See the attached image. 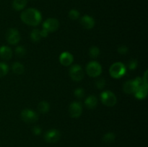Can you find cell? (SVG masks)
<instances>
[{"label":"cell","mask_w":148,"mask_h":147,"mask_svg":"<svg viewBox=\"0 0 148 147\" xmlns=\"http://www.w3.org/2000/svg\"><path fill=\"white\" fill-rule=\"evenodd\" d=\"M49 109H50V106L46 101H41L38 105V110L40 113H46V112H49Z\"/></svg>","instance_id":"19"},{"label":"cell","mask_w":148,"mask_h":147,"mask_svg":"<svg viewBox=\"0 0 148 147\" xmlns=\"http://www.w3.org/2000/svg\"><path fill=\"white\" fill-rule=\"evenodd\" d=\"M127 72V68L121 62H116L113 63L109 69V73L111 77L114 79H119L125 75Z\"/></svg>","instance_id":"2"},{"label":"cell","mask_w":148,"mask_h":147,"mask_svg":"<svg viewBox=\"0 0 148 147\" xmlns=\"http://www.w3.org/2000/svg\"><path fill=\"white\" fill-rule=\"evenodd\" d=\"M147 72H148L147 71H146L145 73V74H144V76L142 78V79H143V84L145 85H147V86H148L147 85Z\"/></svg>","instance_id":"32"},{"label":"cell","mask_w":148,"mask_h":147,"mask_svg":"<svg viewBox=\"0 0 148 147\" xmlns=\"http://www.w3.org/2000/svg\"><path fill=\"white\" fill-rule=\"evenodd\" d=\"M74 61L73 56L69 52H64L59 56V62L64 66H70Z\"/></svg>","instance_id":"12"},{"label":"cell","mask_w":148,"mask_h":147,"mask_svg":"<svg viewBox=\"0 0 148 147\" xmlns=\"http://www.w3.org/2000/svg\"><path fill=\"white\" fill-rule=\"evenodd\" d=\"M86 72L88 76L91 77H97L101 75L102 72V67L98 62L91 61L87 65Z\"/></svg>","instance_id":"5"},{"label":"cell","mask_w":148,"mask_h":147,"mask_svg":"<svg viewBox=\"0 0 148 147\" xmlns=\"http://www.w3.org/2000/svg\"><path fill=\"white\" fill-rule=\"evenodd\" d=\"M49 32L47 31L46 30H45V29H42L41 30H40V35H41V37H46L48 35H49Z\"/></svg>","instance_id":"31"},{"label":"cell","mask_w":148,"mask_h":147,"mask_svg":"<svg viewBox=\"0 0 148 147\" xmlns=\"http://www.w3.org/2000/svg\"><path fill=\"white\" fill-rule=\"evenodd\" d=\"M143 84V79L137 77L134 80L127 81L123 86V90L127 94H134L137 89L140 85Z\"/></svg>","instance_id":"3"},{"label":"cell","mask_w":148,"mask_h":147,"mask_svg":"<svg viewBox=\"0 0 148 147\" xmlns=\"http://www.w3.org/2000/svg\"><path fill=\"white\" fill-rule=\"evenodd\" d=\"M69 75L72 80L75 82H80L84 78V71L82 66L78 64L73 65L69 69Z\"/></svg>","instance_id":"6"},{"label":"cell","mask_w":148,"mask_h":147,"mask_svg":"<svg viewBox=\"0 0 148 147\" xmlns=\"http://www.w3.org/2000/svg\"><path fill=\"white\" fill-rule=\"evenodd\" d=\"M80 24L85 29H92L95 25V20L89 15H84L80 19Z\"/></svg>","instance_id":"13"},{"label":"cell","mask_w":148,"mask_h":147,"mask_svg":"<svg viewBox=\"0 0 148 147\" xmlns=\"http://www.w3.org/2000/svg\"><path fill=\"white\" fill-rule=\"evenodd\" d=\"M41 35H40V30L38 29H34L32 30L30 33V39L34 43H38L41 39Z\"/></svg>","instance_id":"20"},{"label":"cell","mask_w":148,"mask_h":147,"mask_svg":"<svg viewBox=\"0 0 148 147\" xmlns=\"http://www.w3.org/2000/svg\"><path fill=\"white\" fill-rule=\"evenodd\" d=\"M12 71L14 74L17 75H20L23 74V72H24L25 67L22 63H19V62H15L12 66Z\"/></svg>","instance_id":"18"},{"label":"cell","mask_w":148,"mask_h":147,"mask_svg":"<svg viewBox=\"0 0 148 147\" xmlns=\"http://www.w3.org/2000/svg\"><path fill=\"white\" fill-rule=\"evenodd\" d=\"M82 112V106L80 102H74L69 107V114L72 118H77L81 115Z\"/></svg>","instance_id":"10"},{"label":"cell","mask_w":148,"mask_h":147,"mask_svg":"<svg viewBox=\"0 0 148 147\" xmlns=\"http://www.w3.org/2000/svg\"><path fill=\"white\" fill-rule=\"evenodd\" d=\"M61 138V133L59 130L51 129L46 132L44 135L45 141L49 144L56 143Z\"/></svg>","instance_id":"9"},{"label":"cell","mask_w":148,"mask_h":147,"mask_svg":"<svg viewBox=\"0 0 148 147\" xmlns=\"http://www.w3.org/2000/svg\"><path fill=\"white\" fill-rule=\"evenodd\" d=\"M59 27V22L58 20L55 18H49L43 23V28L47 30L49 33H53L56 31Z\"/></svg>","instance_id":"11"},{"label":"cell","mask_w":148,"mask_h":147,"mask_svg":"<svg viewBox=\"0 0 148 147\" xmlns=\"http://www.w3.org/2000/svg\"><path fill=\"white\" fill-rule=\"evenodd\" d=\"M105 85H106V80L104 79H103V78L98 79V80L95 82V86L99 89H102L103 88H104Z\"/></svg>","instance_id":"27"},{"label":"cell","mask_w":148,"mask_h":147,"mask_svg":"<svg viewBox=\"0 0 148 147\" xmlns=\"http://www.w3.org/2000/svg\"><path fill=\"white\" fill-rule=\"evenodd\" d=\"M138 66V62L136 59H132L128 63V68L130 70H134Z\"/></svg>","instance_id":"28"},{"label":"cell","mask_w":148,"mask_h":147,"mask_svg":"<svg viewBox=\"0 0 148 147\" xmlns=\"http://www.w3.org/2000/svg\"><path fill=\"white\" fill-rule=\"evenodd\" d=\"M20 35L17 30L14 28H10L6 33V40L7 43L11 45H15L20 42Z\"/></svg>","instance_id":"8"},{"label":"cell","mask_w":148,"mask_h":147,"mask_svg":"<svg viewBox=\"0 0 148 147\" xmlns=\"http://www.w3.org/2000/svg\"><path fill=\"white\" fill-rule=\"evenodd\" d=\"M27 3V0H13L12 8L17 11L23 10L26 7Z\"/></svg>","instance_id":"17"},{"label":"cell","mask_w":148,"mask_h":147,"mask_svg":"<svg viewBox=\"0 0 148 147\" xmlns=\"http://www.w3.org/2000/svg\"><path fill=\"white\" fill-rule=\"evenodd\" d=\"M20 18L27 25L37 26L41 22L42 16L40 12L36 9L28 8L21 13Z\"/></svg>","instance_id":"1"},{"label":"cell","mask_w":148,"mask_h":147,"mask_svg":"<svg viewBox=\"0 0 148 147\" xmlns=\"http://www.w3.org/2000/svg\"><path fill=\"white\" fill-rule=\"evenodd\" d=\"M147 90L148 86L144 84H142L141 85L138 86L136 92H134V96L138 99H145L147 95Z\"/></svg>","instance_id":"14"},{"label":"cell","mask_w":148,"mask_h":147,"mask_svg":"<svg viewBox=\"0 0 148 147\" xmlns=\"http://www.w3.org/2000/svg\"><path fill=\"white\" fill-rule=\"evenodd\" d=\"M32 131H33V133H34L35 135H40V134L41 133V132H42L41 128H40L39 126H34L33 128V129H32Z\"/></svg>","instance_id":"30"},{"label":"cell","mask_w":148,"mask_h":147,"mask_svg":"<svg viewBox=\"0 0 148 147\" xmlns=\"http://www.w3.org/2000/svg\"><path fill=\"white\" fill-rule=\"evenodd\" d=\"M101 99L103 104L108 107H113L116 104V95L111 91H104L101 94Z\"/></svg>","instance_id":"4"},{"label":"cell","mask_w":148,"mask_h":147,"mask_svg":"<svg viewBox=\"0 0 148 147\" xmlns=\"http://www.w3.org/2000/svg\"><path fill=\"white\" fill-rule=\"evenodd\" d=\"M15 53L18 57H23L26 54V49L23 46H17L15 48Z\"/></svg>","instance_id":"25"},{"label":"cell","mask_w":148,"mask_h":147,"mask_svg":"<svg viewBox=\"0 0 148 147\" xmlns=\"http://www.w3.org/2000/svg\"><path fill=\"white\" fill-rule=\"evenodd\" d=\"M117 50H118L119 53H120V54L124 55V54H127V53H128L129 49H128V48H127L126 46H121L120 47L118 48Z\"/></svg>","instance_id":"29"},{"label":"cell","mask_w":148,"mask_h":147,"mask_svg":"<svg viewBox=\"0 0 148 147\" xmlns=\"http://www.w3.org/2000/svg\"><path fill=\"white\" fill-rule=\"evenodd\" d=\"M85 105L88 109H94L98 105V99L95 95H90L86 98Z\"/></svg>","instance_id":"16"},{"label":"cell","mask_w":148,"mask_h":147,"mask_svg":"<svg viewBox=\"0 0 148 147\" xmlns=\"http://www.w3.org/2000/svg\"><path fill=\"white\" fill-rule=\"evenodd\" d=\"M12 56V49L8 46H1L0 47V57L4 60H10Z\"/></svg>","instance_id":"15"},{"label":"cell","mask_w":148,"mask_h":147,"mask_svg":"<svg viewBox=\"0 0 148 147\" xmlns=\"http://www.w3.org/2000/svg\"><path fill=\"white\" fill-rule=\"evenodd\" d=\"M75 97L78 99H82L84 96H85V91L82 88H77L74 92Z\"/></svg>","instance_id":"26"},{"label":"cell","mask_w":148,"mask_h":147,"mask_svg":"<svg viewBox=\"0 0 148 147\" xmlns=\"http://www.w3.org/2000/svg\"><path fill=\"white\" fill-rule=\"evenodd\" d=\"M116 138V135L114 133H107L105 135L103 136V141L106 144H111V143L114 142Z\"/></svg>","instance_id":"21"},{"label":"cell","mask_w":148,"mask_h":147,"mask_svg":"<svg viewBox=\"0 0 148 147\" xmlns=\"http://www.w3.org/2000/svg\"><path fill=\"white\" fill-rule=\"evenodd\" d=\"M9 68L6 63H0V77L4 76L8 73Z\"/></svg>","instance_id":"23"},{"label":"cell","mask_w":148,"mask_h":147,"mask_svg":"<svg viewBox=\"0 0 148 147\" xmlns=\"http://www.w3.org/2000/svg\"><path fill=\"white\" fill-rule=\"evenodd\" d=\"M21 118L27 123H33L38 120L39 116L35 111L30 109H25L21 112Z\"/></svg>","instance_id":"7"},{"label":"cell","mask_w":148,"mask_h":147,"mask_svg":"<svg viewBox=\"0 0 148 147\" xmlns=\"http://www.w3.org/2000/svg\"><path fill=\"white\" fill-rule=\"evenodd\" d=\"M89 55L92 59H96L100 55V49L96 46H92L89 49Z\"/></svg>","instance_id":"22"},{"label":"cell","mask_w":148,"mask_h":147,"mask_svg":"<svg viewBox=\"0 0 148 147\" xmlns=\"http://www.w3.org/2000/svg\"><path fill=\"white\" fill-rule=\"evenodd\" d=\"M68 16L72 20H76L79 17V12L77 10H71L69 12Z\"/></svg>","instance_id":"24"}]
</instances>
